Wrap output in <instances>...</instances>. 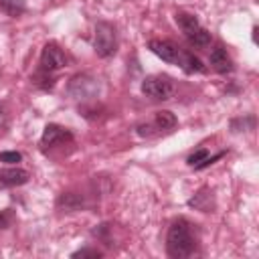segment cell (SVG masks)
<instances>
[{
    "instance_id": "cell-1",
    "label": "cell",
    "mask_w": 259,
    "mask_h": 259,
    "mask_svg": "<svg viewBox=\"0 0 259 259\" xmlns=\"http://www.w3.org/2000/svg\"><path fill=\"white\" fill-rule=\"evenodd\" d=\"M194 227L196 225H192L184 217L174 219L170 223L168 235H166V253L172 259H184V257L194 253V247H196Z\"/></svg>"
},
{
    "instance_id": "cell-11",
    "label": "cell",
    "mask_w": 259,
    "mask_h": 259,
    "mask_svg": "<svg viewBox=\"0 0 259 259\" xmlns=\"http://www.w3.org/2000/svg\"><path fill=\"white\" fill-rule=\"evenodd\" d=\"M188 204L192 206V208H196V210H202V212H210L212 208H214V200H212V190H208V188H200L190 200H188Z\"/></svg>"
},
{
    "instance_id": "cell-12",
    "label": "cell",
    "mask_w": 259,
    "mask_h": 259,
    "mask_svg": "<svg viewBox=\"0 0 259 259\" xmlns=\"http://www.w3.org/2000/svg\"><path fill=\"white\" fill-rule=\"evenodd\" d=\"M176 65H180V69L184 73H204L206 71V67L202 65V61L198 57H194L192 53H186V51H180V57H178V63Z\"/></svg>"
},
{
    "instance_id": "cell-4",
    "label": "cell",
    "mask_w": 259,
    "mask_h": 259,
    "mask_svg": "<svg viewBox=\"0 0 259 259\" xmlns=\"http://www.w3.org/2000/svg\"><path fill=\"white\" fill-rule=\"evenodd\" d=\"M172 91H174V83L168 75H148L142 81V93L150 99L164 101L172 95Z\"/></svg>"
},
{
    "instance_id": "cell-15",
    "label": "cell",
    "mask_w": 259,
    "mask_h": 259,
    "mask_svg": "<svg viewBox=\"0 0 259 259\" xmlns=\"http://www.w3.org/2000/svg\"><path fill=\"white\" fill-rule=\"evenodd\" d=\"M176 123H178V119H176V115H174L172 111H168V109L156 111V117H154V125H156V130L170 132V130L176 127Z\"/></svg>"
},
{
    "instance_id": "cell-8",
    "label": "cell",
    "mask_w": 259,
    "mask_h": 259,
    "mask_svg": "<svg viewBox=\"0 0 259 259\" xmlns=\"http://www.w3.org/2000/svg\"><path fill=\"white\" fill-rule=\"evenodd\" d=\"M30 180V172L24 168H2L0 170V188L22 186Z\"/></svg>"
},
{
    "instance_id": "cell-18",
    "label": "cell",
    "mask_w": 259,
    "mask_h": 259,
    "mask_svg": "<svg viewBox=\"0 0 259 259\" xmlns=\"http://www.w3.org/2000/svg\"><path fill=\"white\" fill-rule=\"evenodd\" d=\"M206 156H208V152H206L204 148H200V150H196L194 154H190V156L186 158V164H188V166H192V168H196V166H198Z\"/></svg>"
},
{
    "instance_id": "cell-6",
    "label": "cell",
    "mask_w": 259,
    "mask_h": 259,
    "mask_svg": "<svg viewBox=\"0 0 259 259\" xmlns=\"http://www.w3.org/2000/svg\"><path fill=\"white\" fill-rule=\"evenodd\" d=\"M148 49H150L158 59H162V61H166V63H172V65H176V63H178L180 49H178L174 42H170V40L154 38V40H150V42H148Z\"/></svg>"
},
{
    "instance_id": "cell-19",
    "label": "cell",
    "mask_w": 259,
    "mask_h": 259,
    "mask_svg": "<svg viewBox=\"0 0 259 259\" xmlns=\"http://www.w3.org/2000/svg\"><path fill=\"white\" fill-rule=\"evenodd\" d=\"M12 221H14L12 210H10V208H2V210H0V231L8 229V227L12 225Z\"/></svg>"
},
{
    "instance_id": "cell-13",
    "label": "cell",
    "mask_w": 259,
    "mask_h": 259,
    "mask_svg": "<svg viewBox=\"0 0 259 259\" xmlns=\"http://www.w3.org/2000/svg\"><path fill=\"white\" fill-rule=\"evenodd\" d=\"M174 20H176V24L182 28L184 34H188V32H192L196 26H200V24H198V18H196L192 12H184V10H178V12L174 14Z\"/></svg>"
},
{
    "instance_id": "cell-21",
    "label": "cell",
    "mask_w": 259,
    "mask_h": 259,
    "mask_svg": "<svg viewBox=\"0 0 259 259\" xmlns=\"http://www.w3.org/2000/svg\"><path fill=\"white\" fill-rule=\"evenodd\" d=\"M71 257H101V251L99 249H91V247H85V249H79V251H75Z\"/></svg>"
},
{
    "instance_id": "cell-14",
    "label": "cell",
    "mask_w": 259,
    "mask_h": 259,
    "mask_svg": "<svg viewBox=\"0 0 259 259\" xmlns=\"http://www.w3.org/2000/svg\"><path fill=\"white\" fill-rule=\"evenodd\" d=\"M186 36V40L192 45V47H198V49H204V47H208L210 45V32L206 30V28H202V26H196L192 32H188V34H184Z\"/></svg>"
},
{
    "instance_id": "cell-7",
    "label": "cell",
    "mask_w": 259,
    "mask_h": 259,
    "mask_svg": "<svg viewBox=\"0 0 259 259\" xmlns=\"http://www.w3.org/2000/svg\"><path fill=\"white\" fill-rule=\"evenodd\" d=\"M71 140H73V134L67 127L57 125V123H49L42 132L40 146L42 148H53V146H59V144H65V142H71Z\"/></svg>"
},
{
    "instance_id": "cell-9",
    "label": "cell",
    "mask_w": 259,
    "mask_h": 259,
    "mask_svg": "<svg viewBox=\"0 0 259 259\" xmlns=\"http://www.w3.org/2000/svg\"><path fill=\"white\" fill-rule=\"evenodd\" d=\"M210 67L217 71V73H231L233 71V61L227 53V49L223 45H214V49L210 51Z\"/></svg>"
},
{
    "instance_id": "cell-10",
    "label": "cell",
    "mask_w": 259,
    "mask_h": 259,
    "mask_svg": "<svg viewBox=\"0 0 259 259\" xmlns=\"http://www.w3.org/2000/svg\"><path fill=\"white\" fill-rule=\"evenodd\" d=\"M83 204H85V200H83V194H79V192H63L57 198V206L65 212H75V210L83 208Z\"/></svg>"
},
{
    "instance_id": "cell-22",
    "label": "cell",
    "mask_w": 259,
    "mask_h": 259,
    "mask_svg": "<svg viewBox=\"0 0 259 259\" xmlns=\"http://www.w3.org/2000/svg\"><path fill=\"white\" fill-rule=\"evenodd\" d=\"M154 127H156V125H152V123H140L136 130H138V136H142V138H150V136L154 134Z\"/></svg>"
},
{
    "instance_id": "cell-5",
    "label": "cell",
    "mask_w": 259,
    "mask_h": 259,
    "mask_svg": "<svg viewBox=\"0 0 259 259\" xmlns=\"http://www.w3.org/2000/svg\"><path fill=\"white\" fill-rule=\"evenodd\" d=\"M65 65H67V57L61 51V47L57 42H47L40 53V69L53 73V71L63 69Z\"/></svg>"
},
{
    "instance_id": "cell-3",
    "label": "cell",
    "mask_w": 259,
    "mask_h": 259,
    "mask_svg": "<svg viewBox=\"0 0 259 259\" xmlns=\"http://www.w3.org/2000/svg\"><path fill=\"white\" fill-rule=\"evenodd\" d=\"M69 95L79 101H91L99 93V81L89 73H77L69 81Z\"/></svg>"
},
{
    "instance_id": "cell-16",
    "label": "cell",
    "mask_w": 259,
    "mask_h": 259,
    "mask_svg": "<svg viewBox=\"0 0 259 259\" xmlns=\"http://www.w3.org/2000/svg\"><path fill=\"white\" fill-rule=\"evenodd\" d=\"M0 10L12 18H16L26 12V4L22 0H0Z\"/></svg>"
},
{
    "instance_id": "cell-20",
    "label": "cell",
    "mask_w": 259,
    "mask_h": 259,
    "mask_svg": "<svg viewBox=\"0 0 259 259\" xmlns=\"http://www.w3.org/2000/svg\"><path fill=\"white\" fill-rule=\"evenodd\" d=\"M22 160V154L20 152H0V162H6V164H16Z\"/></svg>"
},
{
    "instance_id": "cell-23",
    "label": "cell",
    "mask_w": 259,
    "mask_h": 259,
    "mask_svg": "<svg viewBox=\"0 0 259 259\" xmlns=\"http://www.w3.org/2000/svg\"><path fill=\"white\" fill-rule=\"evenodd\" d=\"M6 121H8V115H6L4 107L0 105V130H2V127H6Z\"/></svg>"
},
{
    "instance_id": "cell-2",
    "label": "cell",
    "mask_w": 259,
    "mask_h": 259,
    "mask_svg": "<svg viewBox=\"0 0 259 259\" xmlns=\"http://www.w3.org/2000/svg\"><path fill=\"white\" fill-rule=\"evenodd\" d=\"M93 49L97 53V57L107 59L111 55H115L117 51V32L115 26L111 22H97L95 24V34H93Z\"/></svg>"
},
{
    "instance_id": "cell-17",
    "label": "cell",
    "mask_w": 259,
    "mask_h": 259,
    "mask_svg": "<svg viewBox=\"0 0 259 259\" xmlns=\"http://www.w3.org/2000/svg\"><path fill=\"white\" fill-rule=\"evenodd\" d=\"M255 127V117L253 115H245V117H237L231 121V130L233 132H249Z\"/></svg>"
}]
</instances>
